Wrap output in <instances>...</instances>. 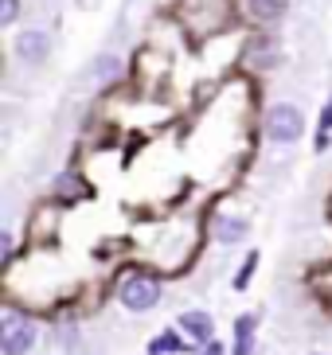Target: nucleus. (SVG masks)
I'll return each mask as SVG.
<instances>
[{"instance_id": "9", "label": "nucleus", "mask_w": 332, "mask_h": 355, "mask_svg": "<svg viewBox=\"0 0 332 355\" xmlns=\"http://www.w3.org/2000/svg\"><path fill=\"white\" fill-rule=\"evenodd\" d=\"M254 328H258V316H239L235 320V352L231 355H250L254 352Z\"/></svg>"}, {"instance_id": "8", "label": "nucleus", "mask_w": 332, "mask_h": 355, "mask_svg": "<svg viewBox=\"0 0 332 355\" xmlns=\"http://www.w3.org/2000/svg\"><path fill=\"white\" fill-rule=\"evenodd\" d=\"M51 196L59 199V203H74V199L90 196V188H86V180L78 176V172H63V176L51 180Z\"/></svg>"}, {"instance_id": "10", "label": "nucleus", "mask_w": 332, "mask_h": 355, "mask_svg": "<svg viewBox=\"0 0 332 355\" xmlns=\"http://www.w3.org/2000/svg\"><path fill=\"white\" fill-rule=\"evenodd\" d=\"M188 347H196V344H184V336L172 332V328L149 340V352H153V355H176V352H188Z\"/></svg>"}, {"instance_id": "13", "label": "nucleus", "mask_w": 332, "mask_h": 355, "mask_svg": "<svg viewBox=\"0 0 332 355\" xmlns=\"http://www.w3.org/2000/svg\"><path fill=\"white\" fill-rule=\"evenodd\" d=\"M20 20V0H0V28H12Z\"/></svg>"}, {"instance_id": "4", "label": "nucleus", "mask_w": 332, "mask_h": 355, "mask_svg": "<svg viewBox=\"0 0 332 355\" xmlns=\"http://www.w3.org/2000/svg\"><path fill=\"white\" fill-rule=\"evenodd\" d=\"M12 51H16V59L28 67H40L51 59V35L43 32V28H24L20 35H16V43H12Z\"/></svg>"}, {"instance_id": "16", "label": "nucleus", "mask_w": 332, "mask_h": 355, "mask_svg": "<svg viewBox=\"0 0 332 355\" xmlns=\"http://www.w3.org/2000/svg\"><path fill=\"white\" fill-rule=\"evenodd\" d=\"M78 4H83V8H90V4H98V0H78Z\"/></svg>"}, {"instance_id": "14", "label": "nucleus", "mask_w": 332, "mask_h": 355, "mask_svg": "<svg viewBox=\"0 0 332 355\" xmlns=\"http://www.w3.org/2000/svg\"><path fill=\"white\" fill-rule=\"evenodd\" d=\"M317 129H321L324 137L332 133V94H329V102H324V110H321V121H317Z\"/></svg>"}, {"instance_id": "2", "label": "nucleus", "mask_w": 332, "mask_h": 355, "mask_svg": "<svg viewBox=\"0 0 332 355\" xmlns=\"http://www.w3.org/2000/svg\"><path fill=\"white\" fill-rule=\"evenodd\" d=\"M160 297H165V289L153 273H125L117 282V301H122L125 313H149L160 304Z\"/></svg>"}, {"instance_id": "12", "label": "nucleus", "mask_w": 332, "mask_h": 355, "mask_svg": "<svg viewBox=\"0 0 332 355\" xmlns=\"http://www.w3.org/2000/svg\"><path fill=\"white\" fill-rule=\"evenodd\" d=\"M254 270H258V250H250L247 261L239 266V273H235V289H247L250 277H254Z\"/></svg>"}, {"instance_id": "5", "label": "nucleus", "mask_w": 332, "mask_h": 355, "mask_svg": "<svg viewBox=\"0 0 332 355\" xmlns=\"http://www.w3.org/2000/svg\"><path fill=\"white\" fill-rule=\"evenodd\" d=\"M176 324H180V332L199 347L215 340V320H211V313H204V309H184Z\"/></svg>"}, {"instance_id": "6", "label": "nucleus", "mask_w": 332, "mask_h": 355, "mask_svg": "<svg viewBox=\"0 0 332 355\" xmlns=\"http://www.w3.org/2000/svg\"><path fill=\"white\" fill-rule=\"evenodd\" d=\"M290 8V0H242V16L250 24H278Z\"/></svg>"}, {"instance_id": "3", "label": "nucleus", "mask_w": 332, "mask_h": 355, "mask_svg": "<svg viewBox=\"0 0 332 355\" xmlns=\"http://www.w3.org/2000/svg\"><path fill=\"white\" fill-rule=\"evenodd\" d=\"M35 347V320L20 309H4L0 316V352L4 355H28Z\"/></svg>"}, {"instance_id": "15", "label": "nucleus", "mask_w": 332, "mask_h": 355, "mask_svg": "<svg viewBox=\"0 0 332 355\" xmlns=\"http://www.w3.org/2000/svg\"><path fill=\"white\" fill-rule=\"evenodd\" d=\"M199 355H223V344H215V340H211V344H204V352Z\"/></svg>"}, {"instance_id": "11", "label": "nucleus", "mask_w": 332, "mask_h": 355, "mask_svg": "<svg viewBox=\"0 0 332 355\" xmlns=\"http://www.w3.org/2000/svg\"><path fill=\"white\" fill-rule=\"evenodd\" d=\"M125 74V63L117 59V55H102L98 63H94V78L98 83H114V78H122Z\"/></svg>"}, {"instance_id": "1", "label": "nucleus", "mask_w": 332, "mask_h": 355, "mask_svg": "<svg viewBox=\"0 0 332 355\" xmlns=\"http://www.w3.org/2000/svg\"><path fill=\"white\" fill-rule=\"evenodd\" d=\"M262 129H266V137H270L274 145H297V141L305 137V114H301V105L274 102L270 110H266V117H262Z\"/></svg>"}, {"instance_id": "7", "label": "nucleus", "mask_w": 332, "mask_h": 355, "mask_svg": "<svg viewBox=\"0 0 332 355\" xmlns=\"http://www.w3.org/2000/svg\"><path fill=\"white\" fill-rule=\"evenodd\" d=\"M211 234H215L223 246H235V242H242L250 234V219H242V215H219V219L211 223Z\"/></svg>"}]
</instances>
